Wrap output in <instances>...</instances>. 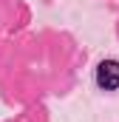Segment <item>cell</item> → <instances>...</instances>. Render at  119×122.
I'll return each mask as SVG.
<instances>
[{
	"mask_svg": "<svg viewBox=\"0 0 119 122\" xmlns=\"http://www.w3.org/2000/svg\"><path fill=\"white\" fill-rule=\"evenodd\" d=\"M94 82L102 91H116L119 88V60H102L94 71Z\"/></svg>",
	"mask_w": 119,
	"mask_h": 122,
	"instance_id": "cell-1",
	"label": "cell"
}]
</instances>
